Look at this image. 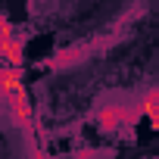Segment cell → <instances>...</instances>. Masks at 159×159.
<instances>
[{"label":"cell","instance_id":"8992f818","mask_svg":"<svg viewBox=\"0 0 159 159\" xmlns=\"http://www.w3.org/2000/svg\"><path fill=\"white\" fill-rule=\"evenodd\" d=\"M150 159H159V156H150Z\"/></svg>","mask_w":159,"mask_h":159},{"label":"cell","instance_id":"7a4b0ae2","mask_svg":"<svg viewBox=\"0 0 159 159\" xmlns=\"http://www.w3.org/2000/svg\"><path fill=\"white\" fill-rule=\"evenodd\" d=\"M91 56H94V44H91V41H84V44L59 47L53 56L41 59L38 66H41V69H53V72H66V69H78V66H84Z\"/></svg>","mask_w":159,"mask_h":159},{"label":"cell","instance_id":"5b68a950","mask_svg":"<svg viewBox=\"0 0 159 159\" xmlns=\"http://www.w3.org/2000/svg\"><path fill=\"white\" fill-rule=\"evenodd\" d=\"M31 159H53V156H50L44 147H38V150H31Z\"/></svg>","mask_w":159,"mask_h":159},{"label":"cell","instance_id":"3957f363","mask_svg":"<svg viewBox=\"0 0 159 159\" xmlns=\"http://www.w3.org/2000/svg\"><path fill=\"white\" fill-rule=\"evenodd\" d=\"M25 47H28V31H16L10 41L0 44V62H7V66H25Z\"/></svg>","mask_w":159,"mask_h":159},{"label":"cell","instance_id":"277c9868","mask_svg":"<svg viewBox=\"0 0 159 159\" xmlns=\"http://www.w3.org/2000/svg\"><path fill=\"white\" fill-rule=\"evenodd\" d=\"M137 103H140V109H143V116L153 122V128L159 131V84H150L140 97H137Z\"/></svg>","mask_w":159,"mask_h":159},{"label":"cell","instance_id":"6da1fadb","mask_svg":"<svg viewBox=\"0 0 159 159\" xmlns=\"http://www.w3.org/2000/svg\"><path fill=\"white\" fill-rule=\"evenodd\" d=\"M125 112H128V100L103 97V100L94 106V125H97L103 134H119V131L125 128Z\"/></svg>","mask_w":159,"mask_h":159}]
</instances>
